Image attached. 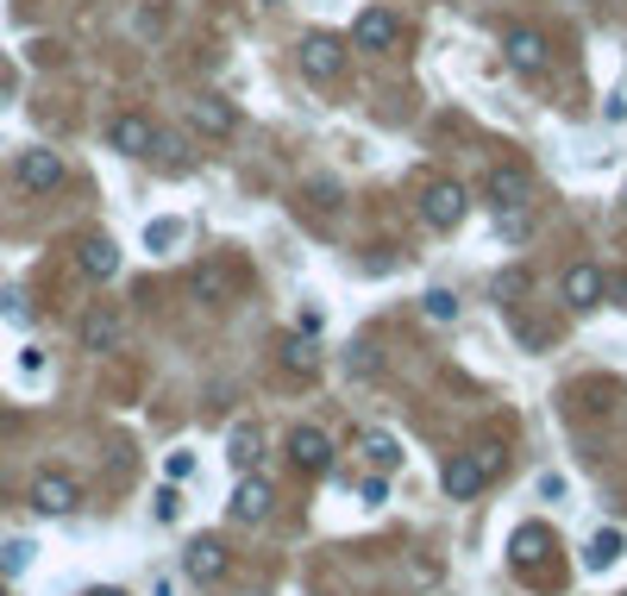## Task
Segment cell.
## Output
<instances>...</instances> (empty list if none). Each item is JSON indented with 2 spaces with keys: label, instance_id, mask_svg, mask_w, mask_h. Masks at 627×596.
Segmentation results:
<instances>
[{
  "label": "cell",
  "instance_id": "cell-9",
  "mask_svg": "<svg viewBox=\"0 0 627 596\" xmlns=\"http://www.w3.org/2000/svg\"><path fill=\"white\" fill-rule=\"evenodd\" d=\"M396 38H401V25H396V13H383V7H364L358 25H351V45L358 50H389Z\"/></svg>",
  "mask_w": 627,
  "mask_h": 596
},
{
  "label": "cell",
  "instance_id": "cell-15",
  "mask_svg": "<svg viewBox=\"0 0 627 596\" xmlns=\"http://www.w3.org/2000/svg\"><path fill=\"white\" fill-rule=\"evenodd\" d=\"M120 333H125V321L113 314V308H88V314H82V346L88 351H113L120 346Z\"/></svg>",
  "mask_w": 627,
  "mask_h": 596
},
{
  "label": "cell",
  "instance_id": "cell-10",
  "mask_svg": "<svg viewBox=\"0 0 627 596\" xmlns=\"http://www.w3.org/2000/svg\"><path fill=\"white\" fill-rule=\"evenodd\" d=\"M602 296H608V276H602L596 264H571V271H565V308L583 314V308H596Z\"/></svg>",
  "mask_w": 627,
  "mask_h": 596
},
{
  "label": "cell",
  "instance_id": "cell-21",
  "mask_svg": "<svg viewBox=\"0 0 627 596\" xmlns=\"http://www.w3.org/2000/svg\"><path fill=\"white\" fill-rule=\"evenodd\" d=\"M615 559H622V534H615V527H602L596 540H590V552H583V565H590V572H608Z\"/></svg>",
  "mask_w": 627,
  "mask_h": 596
},
{
  "label": "cell",
  "instance_id": "cell-32",
  "mask_svg": "<svg viewBox=\"0 0 627 596\" xmlns=\"http://www.w3.org/2000/svg\"><path fill=\"white\" fill-rule=\"evenodd\" d=\"M150 596H176V591H170V584H157V591H150Z\"/></svg>",
  "mask_w": 627,
  "mask_h": 596
},
{
  "label": "cell",
  "instance_id": "cell-4",
  "mask_svg": "<svg viewBox=\"0 0 627 596\" xmlns=\"http://www.w3.org/2000/svg\"><path fill=\"white\" fill-rule=\"evenodd\" d=\"M13 176H20V189H32V195L63 189V157H57V151H45V145H32V151H20Z\"/></svg>",
  "mask_w": 627,
  "mask_h": 596
},
{
  "label": "cell",
  "instance_id": "cell-29",
  "mask_svg": "<svg viewBox=\"0 0 627 596\" xmlns=\"http://www.w3.org/2000/svg\"><path fill=\"white\" fill-rule=\"evenodd\" d=\"M20 371H25V377H38V371H45V351L25 346V351H20Z\"/></svg>",
  "mask_w": 627,
  "mask_h": 596
},
{
  "label": "cell",
  "instance_id": "cell-13",
  "mask_svg": "<svg viewBox=\"0 0 627 596\" xmlns=\"http://www.w3.org/2000/svg\"><path fill=\"white\" fill-rule=\"evenodd\" d=\"M546 552H552V534L546 527H515V540H508V559H515V572H533V565H546Z\"/></svg>",
  "mask_w": 627,
  "mask_h": 596
},
{
  "label": "cell",
  "instance_id": "cell-19",
  "mask_svg": "<svg viewBox=\"0 0 627 596\" xmlns=\"http://www.w3.org/2000/svg\"><path fill=\"white\" fill-rule=\"evenodd\" d=\"M82 271L95 276V283H107V276L120 271V246H113V239H88V246H82Z\"/></svg>",
  "mask_w": 627,
  "mask_h": 596
},
{
  "label": "cell",
  "instance_id": "cell-8",
  "mask_svg": "<svg viewBox=\"0 0 627 596\" xmlns=\"http://www.w3.org/2000/svg\"><path fill=\"white\" fill-rule=\"evenodd\" d=\"M508 70L515 75H540L552 63V50H546V38H540V32H527V25H515V32H508Z\"/></svg>",
  "mask_w": 627,
  "mask_h": 596
},
{
  "label": "cell",
  "instance_id": "cell-28",
  "mask_svg": "<svg viewBox=\"0 0 627 596\" xmlns=\"http://www.w3.org/2000/svg\"><path fill=\"white\" fill-rule=\"evenodd\" d=\"M0 314H7V321H25V296H20V289H7V296H0Z\"/></svg>",
  "mask_w": 627,
  "mask_h": 596
},
{
  "label": "cell",
  "instance_id": "cell-12",
  "mask_svg": "<svg viewBox=\"0 0 627 596\" xmlns=\"http://www.w3.org/2000/svg\"><path fill=\"white\" fill-rule=\"evenodd\" d=\"M289 458H296V472H326L333 465V440L321 427H296L289 433Z\"/></svg>",
  "mask_w": 627,
  "mask_h": 596
},
{
  "label": "cell",
  "instance_id": "cell-16",
  "mask_svg": "<svg viewBox=\"0 0 627 596\" xmlns=\"http://www.w3.org/2000/svg\"><path fill=\"white\" fill-rule=\"evenodd\" d=\"M226 458L239 465V472H257V458H264V427L257 421H239L226 433Z\"/></svg>",
  "mask_w": 627,
  "mask_h": 596
},
{
  "label": "cell",
  "instance_id": "cell-30",
  "mask_svg": "<svg viewBox=\"0 0 627 596\" xmlns=\"http://www.w3.org/2000/svg\"><path fill=\"white\" fill-rule=\"evenodd\" d=\"M7 95H13V75H7V63H0V107H7Z\"/></svg>",
  "mask_w": 627,
  "mask_h": 596
},
{
  "label": "cell",
  "instance_id": "cell-17",
  "mask_svg": "<svg viewBox=\"0 0 627 596\" xmlns=\"http://www.w3.org/2000/svg\"><path fill=\"white\" fill-rule=\"evenodd\" d=\"M189 120H195V132H207V139H226V132H232V100L201 95V100H189Z\"/></svg>",
  "mask_w": 627,
  "mask_h": 596
},
{
  "label": "cell",
  "instance_id": "cell-27",
  "mask_svg": "<svg viewBox=\"0 0 627 596\" xmlns=\"http://www.w3.org/2000/svg\"><path fill=\"white\" fill-rule=\"evenodd\" d=\"M176 233H182V226H176V220H157V226H150V233H145V239H150V246H157V251H164V246H176Z\"/></svg>",
  "mask_w": 627,
  "mask_h": 596
},
{
  "label": "cell",
  "instance_id": "cell-5",
  "mask_svg": "<svg viewBox=\"0 0 627 596\" xmlns=\"http://www.w3.org/2000/svg\"><path fill=\"white\" fill-rule=\"evenodd\" d=\"M107 145L125 151V157H150V145H157V126H150L145 114H113V120H107Z\"/></svg>",
  "mask_w": 627,
  "mask_h": 596
},
{
  "label": "cell",
  "instance_id": "cell-25",
  "mask_svg": "<svg viewBox=\"0 0 627 596\" xmlns=\"http://www.w3.org/2000/svg\"><path fill=\"white\" fill-rule=\"evenodd\" d=\"M150 515H157V522H176V515H182V497H176V484H164V490H157Z\"/></svg>",
  "mask_w": 627,
  "mask_h": 596
},
{
  "label": "cell",
  "instance_id": "cell-33",
  "mask_svg": "<svg viewBox=\"0 0 627 596\" xmlns=\"http://www.w3.org/2000/svg\"><path fill=\"white\" fill-rule=\"evenodd\" d=\"M264 7H282V0H264Z\"/></svg>",
  "mask_w": 627,
  "mask_h": 596
},
{
  "label": "cell",
  "instance_id": "cell-20",
  "mask_svg": "<svg viewBox=\"0 0 627 596\" xmlns=\"http://www.w3.org/2000/svg\"><path fill=\"white\" fill-rule=\"evenodd\" d=\"M358 452H364L371 465H383V472H396V465H401V440H396V433H376V427H371V433H358Z\"/></svg>",
  "mask_w": 627,
  "mask_h": 596
},
{
  "label": "cell",
  "instance_id": "cell-23",
  "mask_svg": "<svg viewBox=\"0 0 627 596\" xmlns=\"http://www.w3.org/2000/svg\"><path fill=\"white\" fill-rule=\"evenodd\" d=\"M421 308H426V321H439V326L458 321V296H451V289H426Z\"/></svg>",
  "mask_w": 627,
  "mask_h": 596
},
{
  "label": "cell",
  "instance_id": "cell-34",
  "mask_svg": "<svg viewBox=\"0 0 627 596\" xmlns=\"http://www.w3.org/2000/svg\"><path fill=\"white\" fill-rule=\"evenodd\" d=\"M0 596H7V584H0Z\"/></svg>",
  "mask_w": 627,
  "mask_h": 596
},
{
  "label": "cell",
  "instance_id": "cell-7",
  "mask_svg": "<svg viewBox=\"0 0 627 596\" xmlns=\"http://www.w3.org/2000/svg\"><path fill=\"white\" fill-rule=\"evenodd\" d=\"M75 502H82V490H75V477H63V472L32 477V509H38V515H70Z\"/></svg>",
  "mask_w": 627,
  "mask_h": 596
},
{
  "label": "cell",
  "instance_id": "cell-11",
  "mask_svg": "<svg viewBox=\"0 0 627 596\" xmlns=\"http://www.w3.org/2000/svg\"><path fill=\"white\" fill-rule=\"evenodd\" d=\"M270 502H276V497H270V484H264L257 472H245L226 509H232V522H264V515H270Z\"/></svg>",
  "mask_w": 627,
  "mask_h": 596
},
{
  "label": "cell",
  "instance_id": "cell-14",
  "mask_svg": "<svg viewBox=\"0 0 627 596\" xmlns=\"http://www.w3.org/2000/svg\"><path fill=\"white\" fill-rule=\"evenodd\" d=\"M189 289H195V301H207V308H226V301H232V264H195Z\"/></svg>",
  "mask_w": 627,
  "mask_h": 596
},
{
  "label": "cell",
  "instance_id": "cell-26",
  "mask_svg": "<svg viewBox=\"0 0 627 596\" xmlns=\"http://www.w3.org/2000/svg\"><path fill=\"white\" fill-rule=\"evenodd\" d=\"M164 472H170V484H189V477H195V452H170Z\"/></svg>",
  "mask_w": 627,
  "mask_h": 596
},
{
  "label": "cell",
  "instance_id": "cell-22",
  "mask_svg": "<svg viewBox=\"0 0 627 596\" xmlns=\"http://www.w3.org/2000/svg\"><path fill=\"white\" fill-rule=\"evenodd\" d=\"M282 365H289L296 377H314V371H321V346H308V339H289V346H282Z\"/></svg>",
  "mask_w": 627,
  "mask_h": 596
},
{
  "label": "cell",
  "instance_id": "cell-6",
  "mask_svg": "<svg viewBox=\"0 0 627 596\" xmlns=\"http://www.w3.org/2000/svg\"><path fill=\"white\" fill-rule=\"evenodd\" d=\"M182 572L195 577V584H220V577H226L220 534H195V540H189V552H182Z\"/></svg>",
  "mask_w": 627,
  "mask_h": 596
},
{
  "label": "cell",
  "instance_id": "cell-2",
  "mask_svg": "<svg viewBox=\"0 0 627 596\" xmlns=\"http://www.w3.org/2000/svg\"><path fill=\"white\" fill-rule=\"evenodd\" d=\"M296 63H301V75H308V82H333V75L346 70V45H339L333 32H308Z\"/></svg>",
  "mask_w": 627,
  "mask_h": 596
},
{
  "label": "cell",
  "instance_id": "cell-1",
  "mask_svg": "<svg viewBox=\"0 0 627 596\" xmlns=\"http://www.w3.org/2000/svg\"><path fill=\"white\" fill-rule=\"evenodd\" d=\"M527 195H533V176L521 164H496L483 176V207H496V214H521Z\"/></svg>",
  "mask_w": 627,
  "mask_h": 596
},
{
  "label": "cell",
  "instance_id": "cell-31",
  "mask_svg": "<svg viewBox=\"0 0 627 596\" xmlns=\"http://www.w3.org/2000/svg\"><path fill=\"white\" fill-rule=\"evenodd\" d=\"M82 596H125V591H113V584H95V591H82Z\"/></svg>",
  "mask_w": 627,
  "mask_h": 596
},
{
  "label": "cell",
  "instance_id": "cell-18",
  "mask_svg": "<svg viewBox=\"0 0 627 596\" xmlns=\"http://www.w3.org/2000/svg\"><path fill=\"white\" fill-rule=\"evenodd\" d=\"M446 497H458V502H471L477 490H483V465H477L471 452H458V458H446Z\"/></svg>",
  "mask_w": 627,
  "mask_h": 596
},
{
  "label": "cell",
  "instance_id": "cell-24",
  "mask_svg": "<svg viewBox=\"0 0 627 596\" xmlns=\"http://www.w3.org/2000/svg\"><path fill=\"white\" fill-rule=\"evenodd\" d=\"M32 552H38L32 540H7V547H0V572H7V577H20L25 565H32Z\"/></svg>",
  "mask_w": 627,
  "mask_h": 596
},
{
  "label": "cell",
  "instance_id": "cell-3",
  "mask_svg": "<svg viewBox=\"0 0 627 596\" xmlns=\"http://www.w3.org/2000/svg\"><path fill=\"white\" fill-rule=\"evenodd\" d=\"M465 189L458 182H426V195H421V220L433 226V233H451V226L465 220Z\"/></svg>",
  "mask_w": 627,
  "mask_h": 596
}]
</instances>
